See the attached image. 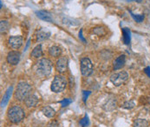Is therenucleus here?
<instances>
[{"label": "nucleus", "instance_id": "1", "mask_svg": "<svg viewBox=\"0 0 150 127\" xmlns=\"http://www.w3.org/2000/svg\"><path fill=\"white\" fill-rule=\"evenodd\" d=\"M35 71H36V73L41 78L49 76L52 71L51 61L48 59H42L38 60V62L36 63Z\"/></svg>", "mask_w": 150, "mask_h": 127}, {"label": "nucleus", "instance_id": "2", "mask_svg": "<svg viewBox=\"0 0 150 127\" xmlns=\"http://www.w3.org/2000/svg\"><path fill=\"white\" fill-rule=\"evenodd\" d=\"M24 117H25L24 111L19 106H12L7 111V118L13 124L20 123L24 118Z\"/></svg>", "mask_w": 150, "mask_h": 127}, {"label": "nucleus", "instance_id": "3", "mask_svg": "<svg viewBox=\"0 0 150 127\" xmlns=\"http://www.w3.org/2000/svg\"><path fill=\"white\" fill-rule=\"evenodd\" d=\"M31 86L26 82H20L14 91V98L18 101H24L31 92Z\"/></svg>", "mask_w": 150, "mask_h": 127}, {"label": "nucleus", "instance_id": "4", "mask_svg": "<svg viewBox=\"0 0 150 127\" xmlns=\"http://www.w3.org/2000/svg\"><path fill=\"white\" fill-rule=\"evenodd\" d=\"M67 86V80L66 78L62 76V75H57L55 76L52 83L50 89L53 92L55 93H59L62 92Z\"/></svg>", "mask_w": 150, "mask_h": 127}, {"label": "nucleus", "instance_id": "5", "mask_svg": "<svg viewBox=\"0 0 150 127\" xmlns=\"http://www.w3.org/2000/svg\"><path fill=\"white\" fill-rule=\"evenodd\" d=\"M110 82L115 86L123 85L129 79V73L127 71H119L110 76Z\"/></svg>", "mask_w": 150, "mask_h": 127}, {"label": "nucleus", "instance_id": "6", "mask_svg": "<svg viewBox=\"0 0 150 127\" xmlns=\"http://www.w3.org/2000/svg\"><path fill=\"white\" fill-rule=\"evenodd\" d=\"M81 73L83 77H88L93 72V64L88 58H83L81 59Z\"/></svg>", "mask_w": 150, "mask_h": 127}, {"label": "nucleus", "instance_id": "7", "mask_svg": "<svg viewBox=\"0 0 150 127\" xmlns=\"http://www.w3.org/2000/svg\"><path fill=\"white\" fill-rule=\"evenodd\" d=\"M20 57H21V54L20 52L17 51H10L6 57V60L7 62L11 64V65H16L19 63V60H20Z\"/></svg>", "mask_w": 150, "mask_h": 127}, {"label": "nucleus", "instance_id": "8", "mask_svg": "<svg viewBox=\"0 0 150 127\" xmlns=\"http://www.w3.org/2000/svg\"><path fill=\"white\" fill-rule=\"evenodd\" d=\"M9 45L14 49V50H18L21 47L23 44V39L21 36H11L9 38Z\"/></svg>", "mask_w": 150, "mask_h": 127}, {"label": "nucleus", "instance_id": "9", "mask_svg": "<svg viewBox=\"0 0 150 127\" xmlns=\"http://www.w3.org/2000/svg\"><path fill=\"white\" fill-rule=\"evenodd\" d=\"M39 103V98L36 94H30L24 100V104L28 108H33L38 106Z\"/></svg>", "mask_w": 150, "mask_h": 127}, {"label": "nucleus", "instance_id": "10", "mask_svg": "<svg viewBox=\"0 0 150 127\" xmlns=\"http://www.w3.org/2000/svg\"><path fill=\"white\" fill-rule=\"evenodd\" d=\"M68 67V59L65 57L60 58L56 63V69L59 73H64Z\"/></svg>", "mask_w": 150, "mask_h": 127}, {"label": "nucleus", "instance_id": "11", "mask_svg": "<svg viewBox=\"0 0 150 127\" xmlns=\"http://www.w3.org/2000/svg\"><path fill=\"white\" fill-rule=\"evenodd\" d=\"M125 63H126V56L125 55H121L114 61V69L115 71L120 70V69L124 67Z\"/></svg>", "mask_w": 150, "mask_h": 127}, {"label": "nucleus", "instance_id": "12", "mask_svg": "<svg viewBox=\"0 0 150 127\" xmlns=\"http://www.w3.org/2000/svg\"><path fill=\"white\" fill-rule=\"evenodd\" d=\"M36 15L38 19H42L43 21L46 22H52V17L50 15V13H49L48 11H36Z\"/></svg>", "mask_w": 150, "mask_h": 127}, {"label": "nucleus", "instance_id": "13", "mask_svg": "<svg viewBox=\"0 0 150 127\" xmlns=\"http://www.w3.org/2000/svg\"><path fill=\"white\" fill-rule=\"evenodd\" d=\"M12 91H13V86H10V87L7 89V91H5L4 95L3 96L2 101H1V107H2V108L4 107V106L7 105V103L9 102V99L11 98Z\"/></svg>", "mask_w": 150, "mask_h": 127}, {"label": "nucleus", "instance_id": "14", "mask_svg": "<svg viewBox=\"0 0 150 127\" xmlns=\"http://www.w3.org/2000/svg\"><path fill=\"white\" fill-rule=\"evenodd\" d=\"M116 107V101L114 98H108L107 101L105 102V104L103 106V108L108 111H111L113 110H115Z\"/></svg>", "mask_w": 150, "mask_h": 127}, {"label": "nucleus", "instance_id": "15", "mask_svg": "<svg viewBox=\"0 0 150 127\" xmlns=\"http://www.w3.org/2000/svg\"><path fill=\"white\" fill-rule=\"evenodd\" d=\"M42 112L47 118H53L56 115V111L50 106H44L42 109Z\"/></svg>", "mask_w": 150, "mask_h": 127}, {"label": "nucleus", "instance_id": "16", "mask_svg": "<svg viewBox=\"0 0 150 127\" xmlns=\"http://www.w3.org/2000/svg\"><path fill=\"white\" fill-rule=\"evenodd\" d=\"M50 32L47 30H40L38 32V35H37V39L38 41H43V40H46L50 38Z\"/></svg>", "mask_w": 150, "mask_h": 127}, {"label": "nucleus", "instance_id": "17", "mask_svg": "<svg viewBox=\"0 0 150 127\" xmlns=\"http://www.w3.org/2000/svg\"><path fill=\"white\" fill-rule=\"evenodd\" d=\"M49 54L51 56V57H54V58H57L59 57L61 54H62V50L60 47L58 46H51L50 49H49Z\"/></svg>", "mask_w": 150, "mask_h": 127}, {"label": "nucleus", "instance_id": "18", "mask_svg": "<svg viewBox=\"0 0 150 127\" xmlns=\"http://www.w3.org/2000/svg\"><path fill=\"white\" fill-rule=\"evenodd\" d=\"M30 55L35 58V59H39L43 56V50H42V45L41 44H38L31 51Z\"/></svg>", "mask_w": 150, "mask_h": 127}, {"label": "nucleus", "instance_id": "19", "mask_svg": "<svg viewBox=\"0 0 150 127\" xmlns=\"http://www.w3.org/2000/svg\"><path fill=\"white\" fill-rule=\"evenodd\" d=\"M134 127H148L149 126V122L144 118H138L134 122Z\"/></svg>", "mask_w": 150, "mask_h": 127}, {"label": "nucleus", "instance_id": "20", "mask_svg": "<svg viewBox=\"0 0 150 127\" xmlns=\"http://www.w3.org/2000/svg\"><path fill=\"white\" fill-rule=\"evenodd\" d=\"M123 42L125 44H129L130 43V31L129 28H122Z\"/></svg>", "mask_w": 150, "mask_h": 127}, {"label": "nucleus", "instance_id": "21", "mask_svg": "<svg viewBox=\"0 0 150 127\" xmlns=\"http://www.w3.org/2000/svg\"><path fill=\"white\" fill-rule=\"evenodd\" d=\"M10 27V24L9 22L6 20H1L0 22V31L1 33H5Z\"/></svg>", "mask_w": 150, "mask_h": 127}, {"label": "nucleus", "instance_id": "22", "mask_svg": "<svg viewBox=\"0 0 150 127\" xmlns=\"http://www.w3.org/2000/svg\"><path fill=\"white\" fill-rule=\"evenodd\" d=\"M129 13L131 14V16H132V18L134 19V20H135V22H137V23H142V22L144 20L145 16H144L143 14L135 15V14H134L131 11H129Z\"/></svg>", "mask_w": 150, "mask_h": 127}, {"label": "nucleus", "instance_id": "23", "mask_svg": "<svg viewBox=\"0 0 150 127\" xmlns=\"http://www.w3.org/2000/svg\"><path fill=\"white\" fill-rule=\"evenodd\" d=\"M79 124H80V126L82 127H87L89 125V119H88V117L87 114L80 120Z\"/></svg>", "mask_w": 150, "mask_h": 127}, {"label": "nucleus", "instance_id": "24", "mask_svg": "<svg viewBox=\"0 0 150 127\" xmlns=\"http://www.w3.org/2000/svg\"><path fill=\"white\" fill-rule=\"evenodd\" d=\"M135 106V104H134V101H127V102H125L124 104H123V106L122 107L123 108H125V109H132V108H134Z\"/></svg>", "mask_w": 150, "mask_h": 127}, {"label": "nucleus", "instance_id": "25", "mask_svg": "<svg viewBox=\"0 0 150 127\" xmlns=\"http://www.w3.org/2000/svg\"><path fill=\"white\" fill-rule=\"evenodd\" d=\"M72 103V100L69 99V98H64V100L60 101V104L62 105L63 107H65V106H68L69 105H70Z\"/></svg>", "mask_w": 150, "mask_h": 127}, {"label": "nucleus", "instance_id": "26", "mask_svg": "<svg viewBox=\"0 0 150 127\" xmlns=\"http://www.w3.org/2000/svg\"><path fill=\"white\" fill-rule=\"evenodd\" d=\"M90 93H91V91H83V100L84 103H86L87 98H88V95Z\"/></svg>", "mask_w": 150, "mask_h": 127}, {"label": "nucleus", "instance_id": "27", "mask_svg": "<svg viewBox=\"0 0 150 127\" xmlns=\"http://www.w3.org/2000/svg\"><path fill=\"white\" fill-rule=\"evenodd\" d=\"M59 126V124H58V122L57 121H56V120H52V121H50L48 125H47V127H58Z\"/></svg>", "mask_w": 150, "mask_h": 127}, {"label": "nucleus", "instance_id": "28", "mask_svg": "<svg viewBox=\"0 0 150 127\" xmlns=\"http://www.w3.org/2000/svg\"><path fill=\"white\" fill-rule=\"evenodd\" d=\"M144 72L147 74V76L148 77H149L150 78V67L149 66V67H146L145 69H144Z\"/></svg>", "mask_w": 150, "mask_h": 127}, {"label": "nucleus", "instance_id": "29", "mask_svg": "<svg viewBox=\"0 0 150 127\" xmlns=\"http://www.w3.org/2000/svg\"><path fill=\"white\" fill-rule=\"evenodd\" d=\"M79 38L81 39V40H82V41H83V43L86 42L85 39L83 37V31H82V30H81V31H80V32H79Z\"/></svg>", "mask_w": 150, "mask_h": 127}, {"label": "nucleus", "instance_id": "30", "mask_svg": "<svg viewBox=\"0 0 150 127\" xmlns=\"http://www.w3.org/2000/svg\"><path fill=\"white\" fill-rule=\"evenodd\" d=\"M128 1H136V2H142V0H128Z\"/></svg>", "mask_w": 150, "mask_h": 127}]
</instances>
